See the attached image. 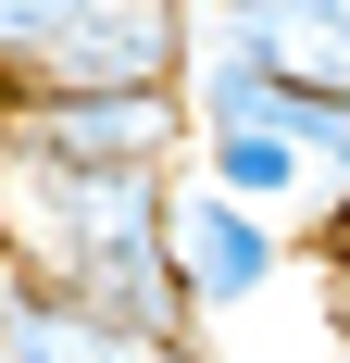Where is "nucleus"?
<instances>
[{
    "label": "nucleus",
    "mask_w": 350,
    "mask_h": 363,
    "mask_svg": "<svg viewBox=\"0 0 350 363\" xmlns=\"http://www.w3.org/2000/svg\"><path fill=\"white\" fill-rule=\"evenodd\" d=\"M201 176L225 188V201H250V213H276V225L325 213V176H313V150L288 138V125H213V138H201Z\"/></svg>",
    "instance_id": "obj_7"
},
{
    "label": "nucleus",
    "mask_w": 350,
    "mask_h": 363,
    "mask_svg": "<svg viewBox=\"0 0 350 363\" xmlns=\"http://www.w3.org/2000/svg\"><path fill=\"white\" fill-rule=\"evenodd\" d=\"M163 251H175V289H188V313H250V301L288 276V225L250 213V201H225L213 176H175L163 188Z\"/></svg>",
    "instance_id": "obj_3"
},
{
    "label": "nucleus",
    "mask_w": 350,
    "mask_h": 363,
    "mask_svg": "<svg viewBox=\"0 0 350 363\" xmlns=\"http://www.w3.org/2000/svg\"><path fill=\"white\" fill-rule=\"evenodd\" d=\"M201 50V0H88V26L38 63L26 101H75V88H188Z\"/></svg>",
    "instance_id": "obj_4"
},
{
    "label": "nucleus",
    "mask_w": 350,
    "mask_h": 363,
    "mask_svg": "<svg viewBox=\"0 0 350 363\" xmlns=\"http://www.w3.org/2000/svg\"><path fill=\"white\" fill-rule=\"evenodd\" d=\"M75 26H88V0H0V113L38 88V63H50Z\"/></svg>",
    "instance_id": "obj_8"
},
{
    "label": "nucleus",
    "mask_w": 350,
    "mask_h": 363,
    "mask_svg": "<svg viewBox=\"0 0 350 363\" xmlns=\"http://www.w3.org/2000/svg\"><path fill=\"white\" fill-rule=\"evenodd\" d=\"M201 50H250L288 88L350 101V0H201Z\"/></svg>",
    "instance_id": "obj_5"
},
{
    "label": "nucleus",
    "mask_w": 350,
    "mask_h": 363,
    "mask_svg": "<svg viewBox=\"0 0 350 363\" xmlns=\"http://www.w3.org/2000/svg\"><path fill=\"white\" fill-rule=\"evenodd\" d=\"M163 188L175 176H75V163L0 150V251L38 263L50 289L125 313V326L163 338L175 363H201V313H188L175 251H163Z\"/></svg>",
    "instance_id": "obj_1"
},
{
    "label": "nucleus",
    "mask_w": 350,
    "mask_h": 363,
    "mask_svg": "<svg viewBox=\"0 0 350 363\" xmlns=\"http://www.w3.org/2000/svg\"><path fill=\"white\" fill-rule=\"evenodd\" d=\"M0 363H175L163 338H138L125 313H101V301L50 289L38 263L0 251Z\"/></svg>",
    "instance_id": "obj_6"
},
{
    "label": "nucleus",
    "mask_w": 350,
    "mask_h": 363,
    "mask_svg": "<svg viewBox=\"0 0 350 363\" xmlns=\"http://www.w3.org/2000/svg\"><path fill=\"white\" fill-rule=\"evenodd\" d=\"M0 150L26 163H75V176H175L188 150V101L175 88H75V101H13Z\"/></svg>",
    "instance_id": "obj_2"
}]
</instances>
